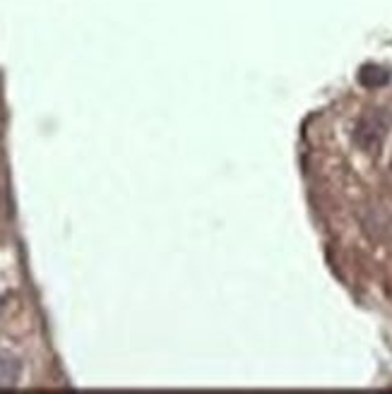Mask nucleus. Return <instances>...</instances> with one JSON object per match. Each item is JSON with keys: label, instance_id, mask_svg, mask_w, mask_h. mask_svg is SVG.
I'll return each mask as SVG.
<instances>
[{"label": "nucleus", "instance_id": "nucleus-2", "mask_svg": "<svg viewBox=\"0 0 392 394\" xmlns=\"http://www.w3.org/2000/svg\"><path fill=\"white\" fill-rule=\"evenodd\" d=\"M361 226L364 233L373 240H385L392 236V214L380 204H368L361 209Z\"/></svg>", "mask_w": 392, "mask_h": 394}, {"label": "nucleus", "instance_id": "nucleus-6", "mask_svg": "<svg viewBox=\"0 0 392 394\" xmlns=\"http://www.w3.org/2000/svg\"><path fill=\"white\" fill-rule=\"evenodd\" d=\"M390 176H392V163H390Z\"/></svg>", "mask_w": 392, "mask_h": 394}, {"label": "nucleus", "instance_id": "nucleus-4", "mask_svg": "<svg viewBox=\"0 0 392 394\" xmlns=\"http://www.w3.org/2000/svg\"><path fill=\"white\" fill-rule=\"evenodd\" d=\"M359 80L366 87H383L390 80V73L385 68H380V65H366V68H361Z\"/></svg>", "mask_w": 392, "mask_h": 394}, {"label": "nucleus", "instance_id": "nucleus-5", "mask_svg": "<svg viewBox=\"0 0 392 394\" xmlns=\"http://www.w3.org/2000/svg\"><path fill=\"white\" fill-rule=\"evenodd\" d=\"M0 310H3V298H0Z\"/></svg>", "mask_w": 392, "mask_h": 394}, {"label": "nucleus", "instance_id": "nucleus-3", "mask_svg": "<svg viewBox=\"0 0 392 394\" xmlns=\"http://www.w3.org/2000/svg\"><path fill=\"white\" fill-rule=\"evenodd\" d=\"M22 377V363L10 351H0V387H17Z\"/></svg>", "mask_w": 392, "mask_h": 394}, {"label": "nucleus", "instance_id": "nucleus-1", "mask_svg": "<svg viewBox=\"0 0 392 394\" xmlns=\"http://www.w3.org/2000/svg\"><path fill=\"white\" fill-rule=\"evenodd\" d=\"M388 116L383 111H366L364 116L357 120L354 125V142L361 147L364 152L373 154L375 150H380L385 135H388Z\"/></svg>", "mask_w": 392, "mask_h": 394}]
</instances>
